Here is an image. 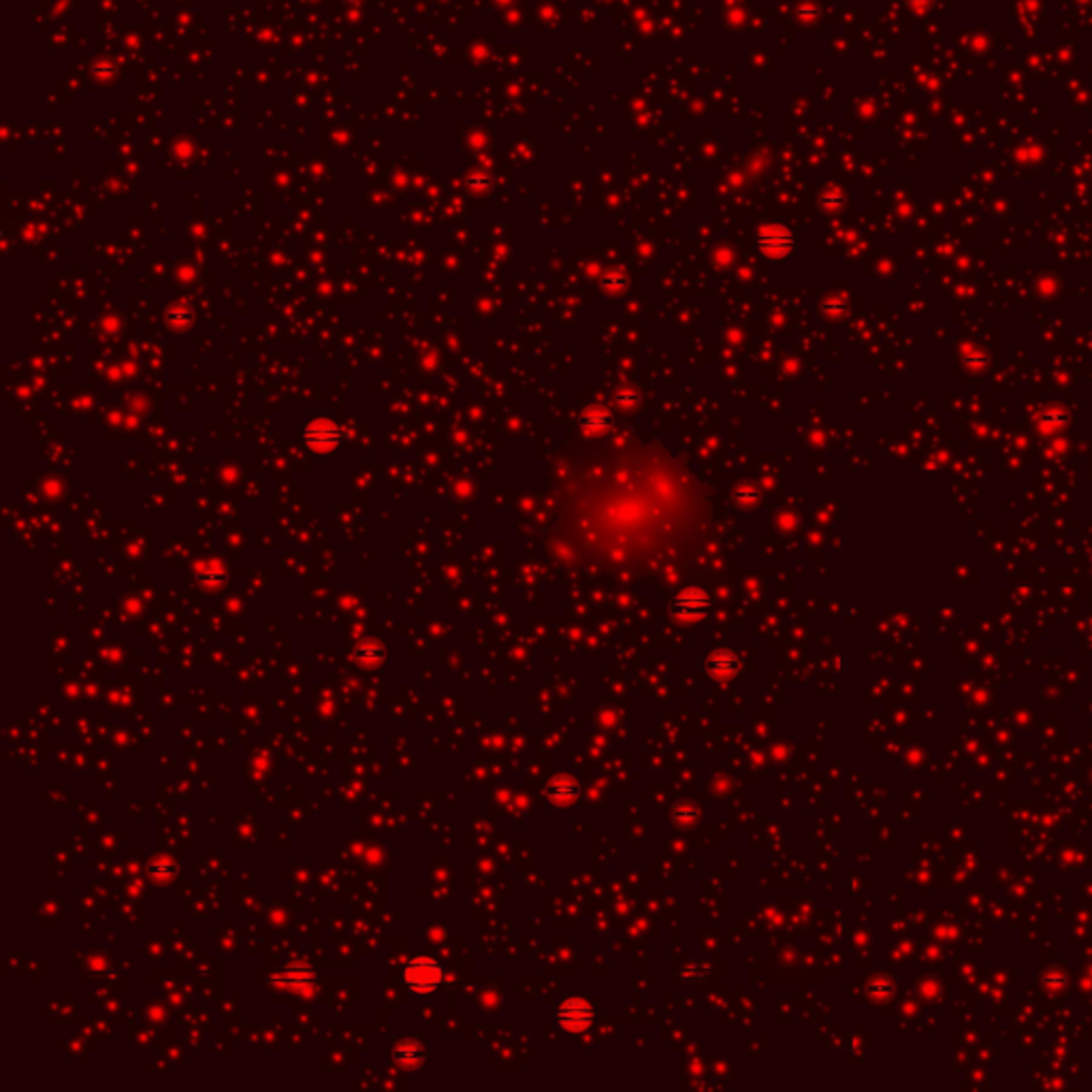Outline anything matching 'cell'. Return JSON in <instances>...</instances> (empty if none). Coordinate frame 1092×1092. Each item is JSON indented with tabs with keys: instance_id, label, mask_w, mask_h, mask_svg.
Segmentation results:
<instances>
[{
	"instance_id": "cell-1",
	"label": "cell",
	"mask_w": 1092,
	"mask_h": 1092,
	"mask_svg": "<svg viewBox=\"0 0 1092 1092\" xmlns=\"http://www.w3.org/2000/svg\"><path fill=\"white\" fill-rule=\"evenodd\" d=\"M442 979H444L442 964L427 956H417L403 967V984L414 995H431L440 988Z\"/></svg>"
},
{
	"instance_id": "cell-2",
	"label": "cell",
	"mask_w": 1092,
	"mask_h": 1092,
	"mask_svg": "<svg viewBox=\"0 0 1092 1092\" xmlns=\"http://www.w3.org/2000/svg\"><path fill=\"white\" fill-rule=\"evenodd\" d=\"M269 981H271L273 986L292 992V995L306 996L307 992L314 990L316 971L306 963H292L273 973Z\"/></svg>"
},
{
	"instance_id": "cell-3",
	"label": "cell",
	"mask_w": 1092,
	"mask_h": 1092,
	"mask_svg": "<svg viewBox=\"0 0 1092 1092\" xmlns=\"http://www.w3.org/2000/svg\"><path fill=\"white\" fill-rule=\"evenodd\" d=\"M557 1022L565 1032H583L593 1024V1007L583 999H565L557 1007Z\"/></svg>"
},
{
	"instance_id": "cell-4",
	"label": "cell",
	"mask_w": 1092,
	"mask_h": 1092,
	"mask_svg": "<svg viewBox=\"0 0 1092 1092\" xmlns=\"http://www.w3.org/2000/svg\"><path fill=\"white\" fill-rule=\"evenodd\" d=\"M544 798L549 801V805L559 806V809L572 806L580 798L579 779L572 777V774H555L544 785Z\"/></svg>"
},
{
	"instance_id": "cell-5",
	"label": "cell",
	"mask_w": 1092,
	"mask_h": 1092,
	"mask_svg": "<svg viewBox=\"0 0 1092 1092\" xmlns=\"http://www.w3.org/2000/svg\"><path fill=\"white\" fill-rule=\"evenodd\" d=\"M391 1058L403 1067V1069H421L423 1064L427 1060V1050L423 1046L421 1039H414V1037H402L397 1042L391 1046Z\"/></svg>"
},
{
	"instance_id": "cell-6",
	"label": "cell",
	"mask_w": 1092,
	"mask_h": 1092,
	"mask_svg": "<svg viewBox=\"0 0 1092 1092\" xmlns=\"http://www.w3.org/2000/svg\"><path fill=\"white\" fill-rule=\"evenodd\" d=\"M339 440H342L339 427L324 418L312 423L306 431V444H310L314 450H331L339 444Z\"/></svg>"
},
{
	"instance_id": "cell-7",
	"label": "cell",
	"mask_w": 1092,
	"mask_h": 1092,
	"mask_svg": "<svg viewBox=\"0 0 1092 1092\" xmlns=\"http://www.w3.org/2000/svg\"><path fill=\"white\" fill-rule=\"evenodd\" d=\"M706 672L713 679H730L738 672V659L732 653H715L706 664Z\"/></svg>"
},
{
	"instance_id": "cell-8",
	"label": "cell",
	"mask_w": 1092,
	"mask_h": 1092,
	"mask_svg": "<svg viewBox=\"0 0 1092 1092\" xmlns=\"http://www.w3.org/2000/svg\"><path fill=\"white\" fill-rule=\"evenodd\" d=\"M354 658H357V664L361 668L375 670V668H380V664L385 662V648L378 643H365L357 648Z\"/></svg>"
},
{
	"instance_id": "cell-9",
	"label": "cell",
	"mask_w": 1092,
	"mask_h": 1092,
	"mask_svg": "<svg viewBox=\"0 0 1092 1092\" xmlns=\"http://www.w3.org/2000/svg\"><path fill=\"white\" fill-rule=\"evenodd\" d=\"M675 608L676 612H679V617H696L700 615V612H704V608H706V600H704L702 596H698V593H691V596L680 597L679 602L675 604Z\"/></svg>"
},
{
	"instance_id": "cell-10",
	"label": "cell",
	"mask_w": 1092,
	"mask_h": 1092,
	"mask_svg": "<svg viewBox=\"0 0 1092 1092\" xmlns=\"http://www.w3.org/2000/svg\"><path fill=\"white\" fill-rule=\"evenodd\" d=\"M177 875V866L169 860H156L150 864V877L152 881H169Z\"/></svg>"
},
{
	"instance_id": "cell-11",
	"label": "cell",
	"mask_w": 1092,
	"mask_h": 1092,
	"mask_svg": "<svg viewBox=\"0 0 1092 1092\" xmlns=\"http://www.w3.org/2000/svg\"><path fill=\"white\" fill-rule=\"evenodd\" d=\"M672 819H675L676 824L680 826H690L694 824L696 819H698V809L694 805H690L687 801L679 802V805L672 809Z\"/></svg>"
},
{
	"instance_id": "cell-12",
	"label": "cell",
	"mask_w": 1092,
	"mask_h": 1092,
	"mask_svg": "<svg viewBox=\"0 0 1092 1092\" xmlns=\"http://www.w3.org/2000/svg\"><path fill=\"white\" fill-rule=\"evenodd\" d=\"M869 996L879 1000L890 999V996H892V981L885 979V977H877V979H873L869 984Z\"/></svg>"
}]
</instances>
